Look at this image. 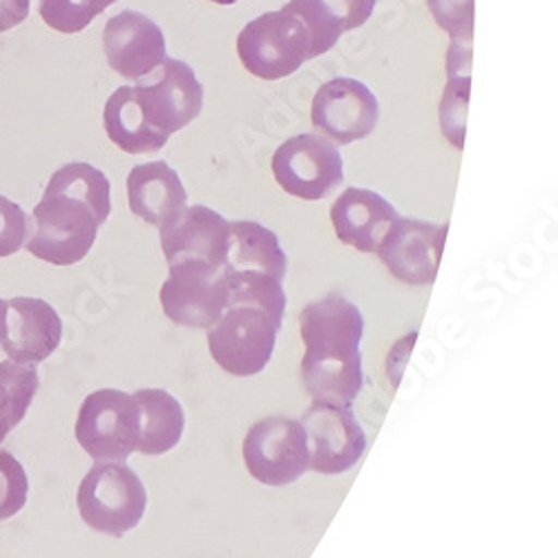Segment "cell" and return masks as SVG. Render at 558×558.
Here are the masks:
<instances>
[{"mask_svg":"<svg viewBox=\"0 0 558 558\" xmlns=\"http://www.w3.org/2000/svg\"><path fill=\"white\" fill-rule=\"evenodd\" d=\"M29 232L27 213L12 199L0 195V257H10L25 246Z\"/></svg>","mask_w":558,"mask_h":558,"instance_id":"27","label":"cell"},{"mask_svg":"<svg viewBox=\"0 0 558 558\" xmlns=\"http://www.w3.org/2000/svg\"><path fill=\"white\" fill-rule=\"evenodd\" d=\"M289 268L287 253L279 238L259 221H230L228 251H226V275H270L284 282Z\"/></svg>","mask_w":558,"mask_h":558,"instance_id":"19","label":"cell"},{"mask_svg":"<svg viewBox=\"0 0 558 558\" xmlns=\"http://www.w3.org/2000/svg\"><path fill=\"white\" fill-rule=\"evenodd\" d=\"M134 83V101L148 128L163 142L202 114L204 85L189 63L166 59L157 70Z\"/></svg>","mask_w":558,"mask_h":558,"instance_id":"6","label":"cell"},{"mask_svg":"<svg viewBox=\"0 0 558 558\" xmlns=\"http://www.w3.org/2000/svg\"><path fill=\"white\" fill-rule=\"evenodd\" d=\"M161 308L179 327L208 329L228 304V282L223 268L202 259L170 264L159 293Z\"/></svg>","mask_w":558,"mask_h":558,"instance_id":"10","label":"cell"},{"mask_svg":"<svg viewBox=\"0 0 558 558\" xmlns=\"http://www.w3.org/2000/svg\"><path fill=\"white\" fill-rule=\"evenodd\" d=\"M248 474L266 487H287L308 472V440L295 417L270 415L244 438Z\"/></svg>","mask_w":558,"mask_h":558,"instance_id":"9","label":"cell"},{"mask_svg":"<svg viewBox=\"0 0 558 558\" xmlns=\"http://www.w3.org/2000/svg\"><path fill=\"white\" fill-rule=\"evenodd\" d=\"M302 383L313 402L351 407L364 387L360 342L364 315L342 293L311 302L300 313Z\"/></svg>","mask_w":558,"mask_h":558,"instance_id":"2","label":"cell"},{"mask_svg":"<svg viewBox=\"0 0 558 558\" xmlns=\"http://www.w3.org/2000/svg\"><path fill=\"white\" fill-rule=\"evenodd\" d=\"M311 121L336 146H351L374 134L380 121V104L362 81L340 76L315 92Z\"/></svg>","mask_w":558,"mask_h":558,"instance_id":"12","label":"cell"},{"mask_svg":"<svg viewBox=\"0 0 558 558\" xmlns=\"http://www.w3.org/2000/svg\"><path fill=\"white\" fill-rule=\"evenodd\" d=\"M472 68V45L449 43L447 72L449 81L440 101V130L447 142L456 148H464V125H468V104H470V76Z\"/></svg>","mask_w":558,"mask_h":558,"instance_id":"22","label":"cell"},{"mask_svg":"<svg viewBox=\"0 0 558 558\" xmlns=\"http://www.w3.org/2000/svg\"><path fill=\"white\" fill-rule=\"evenodd\" d=\"M110 179L85 161L59 168L36 204L25 248L48 264L72 266L87 257L112 213Z\"/></svg>","mask_w":558,"mask_h":558,"instance_id":"1","label":"cell"},{"mask_svg":"<svg viewBox=\"0 0 558 558\" xmlns=\"http://www.w3.org/2000/svg\"><path fill=\"white\" fill-rule=\"evenodd\" d=\"M114 3L117 0H40L38 14L48 27L61 34H76Z\"/></svg>","mask_w":558,"mask_h":558,"instance_id":"24","label":"cell"},{"mask_svg":"<svg viewBox=\"0 0 558 558\" xmlns=\"http://www.w3.org/2000/svg\"><path fill=\"white\" fill-rule=\"evenodd\" d=\"M270 168L279 189L304 202L329 197L344 181L340 148L317 132L291 136L275 150Z\"/></svg>","mask_w":558,"mask_h":558,"instance_id":"7","label":"cell"},{"mask_svg":"<svg viewBox=\"0 0 558 558\" xmlns=\"http://www.w3.org/2000/svg\"><path fill=\"white\" fill-rule=\"evenodd\" d=\"M208 3H215V5H235V3H240V0H208Z\"/></svg>","mask_w":558,"mask_h":558,"instance_id":"31","label":"cell"},{"mask_svg":"<svg viewBox=\"0 0 558 558\" xmlns=\"http://www.w3.org/2000/svg\"><path fill=\"white\" fill-rule=\"evenodd\" d=\"M342 34L362 27L376 10L378 0H313Z\"/></svg>","mask_w":558,"mask_h":558,"instance_id":"28","label":"cell"},{"mask_svg":"<svg viewBox=\"0 0 558 558\" xmlns=\"http://www.w3.org/2000/svg\"><path fill=\"white\" fill-rule=\"evenodd\" d=\"M74 436L97 462H125L138 445V407L132 393L99 389L89 393L74 425Z\"/></svg>","mask_w":558,"mask_h":558,"instance_id":"8","label":"cell"},{"mask_svg":"<svg viewBox=\"0 0 558 558\" xmlns=\"http://www.w3.org/2000/svg\"><path fill=\"white\" fill-rule=\"evenodd\" d=\"M128 204L138 219L161 230L189 208V193L177 170L166 161H150L130 170Z\"/></svg>","mask_w":558,"mask_h":558,"instance_id":"18","label":"cell"},{"mask_svg":"<svg viewBox=\"0 0 558 558\" xmlns=\"http://www.w3.org/2000/svg\"><path fill=\"white\" fill-rule=\"evenodd\" d=\"M104 52L110 68L130 81L148 76L168 59L161 27L134 10H123L106 23Z\"/></svg>","mask_w":558,"mask_h":558,"instance_id":"14","label":"cell"},{"mask_svg":"<svg viewBox=\"0 0 558 558\" xmlns=\"http://www.w3.org/2000/svg\"><path fill=\"white\" fill-rule=\"evenodd\" d=\"M104 125L110 142L128 155H153L168 144L148 128L134 101L132 85H123L112 92L104 108Z\"/></svg>","mask_w":558,"mask_h":558,"instance_id":"21","label":"cell"},{"mask_svg":"<svg viewBox=\"0 0 558 558\" xmlns=\"http://www.w3.org/2000/svg\"><path fill=\"white\" fill-rule=\"evenodd\" d=\"M327 52L293 0L282 10L257 16L238 36L242 65L262 81L287 78Z\"/></svg>","mask_w":558,"mask_h":558,"instance_id":"3","label":"cell"},{"mask_svg":"<svg viewBox=\"0 0 558 558\" xmlns=\"http://www.w3.org/2000/svg\"><path fill=\"white\" fill-rule=\"evenodd\" d=\"M429 12L440 29H445L451 43L472 45L474 36V0H427Z\"/></svg>","mask_w":558,"mask_h":558,"instance_id":"26","label":"cell"},{"mask_svg":"<svg viewBox=\"0 0 558 558\" xmlns=\"http://www.w3.org/2000/svg\"><path fill=\"white\" fill-rule=\"evenodd\" d=\"M159 232L168 266L183 259H202L223 268L230 221L217 210L208 206H189Z\"/></svg>","mask_w":558,"mask_h":558,"instance_id":"16","label":"cell"},{"mask_svg":"<svg viewBox=\"0 0 558 558\" xmlns=\"http://www.w3.org/2000/svg\"><path fill=\"white\" fill-rule=\"evenodd\" d=\"M8 333L0 342L8 357L23 366L48 360L61 344L63 322L52 304L40 298H14L8 302Z\"/></svg>","mask_w":558,"mask_h":558,"instance_id":"15","label":"cell"},{"mask_svg":"<svg viewBox=\"0 0 558 558\" xmlns=\"http://www.w3.org/2000/svg\"><path fill=\"white\" fill-rule=\"evenodd\" d=\"M38 385L36 366H23L12 360L0 362V445L23 423Z\"/></svg>","mask_w":558,"mask_h":558,"instance_id":"23","label":"cell"},{"mask_svg":"<svg viewBox=\"0 0 558 558\" xmlns=\"http://www.w3.org/2000/svg\"><path fill=\"white\" fill-rule=\"evenodd\" d=\"M279 329L282 322H277L266 308L228 302L221 317L206 329L208 351L230 376H259L272 357Z\"/></svg>","mask_w":558,"mask_h":558,"instance_id":"5","label":"cell"},{"mask_svg":"<svg viewBox=\"0 0 558 558\" xmlns=\"http://www.w3.org/2000/svg\"><path fill=\"white\" fill-rule=\"evenodd\" d=\"M29 496L25 468L8 449H0V521L16 517Z\"/></svg>","mask_w":558,"mask_h":558,"instance_id":"25","label":"cell"},{"mask_svg":"<svg viewBox=\"0 0 558 558\" xmlns=\"http://www.w3.org/2000/svg\"><path fill=\"white\" fill-rule=\"evenodd\" d=\"M29 16V0H0V34L14 29Z\"/></svg>","mask_w":558,"mask_h":558,"instance_id":"29","label":"cell"},{"mask_svg":"<svg viewBox=\"0 0 558 558\" xmlns=\"http://www.w3.org/2000/svg\"><path fill=\"white\" fill-rule=\"evenodd\" d=\"M76 505L87 527L121 538L144 521L148 492L125 462H97L78 485Z\"/></svg>","mask_w":558,"mask_h":558,"instance_id":"4","label":"cell"},{"mask_svg":"<svg viewBox=\"0 0 558 558\" xmlns=\"http://www.w3.org/2000/svg\"><path fill=\"white\" fill-rule=\"evenodd\" d=\"M138 407V445L146 456H163L172 451L185 429L181 402L163 389H138L132 393Z\"/></svg>","mask_w":558,"mask_h":558,"instance_id":"20","label":"cell"},{"mask_svg":"<svg viewBox=\"0 0 558 558\" xmlns=\"http://www.w3.org/2000/svg\"><path fill=\"white\" fill-rule=\"evenodd\" d=\"M447 230V223L398 217L376 253L400 282L409 287H429L438 277Z\"/></svg>","mask_w":558,"mask_h":558,"instance_id":"13","label":"cell"},{"mask_svg":"<svg viewBox=\"0 0 558 558\" xmlns=\"http://www.w3.org/2000/svg\"><path fill=\"white\" fill-rule=\"evenodd\" d=\"M308 440V470L338 476L351 472L366 451V434L351 407L313 402L302 415Z\"/></svg>","mask_w":558,"mask_h":558,"instance_id":"11","label":"cell"},{"mask_svg":"<svg viewBox=\"0 0 558 558\" xmlns=\"http://www.w3.org/2000/svg\"><path fill=\"white\" fill-rule=\"evenodd\" d=\"M398 217L380 193L366 189H347L331 206L338 240L360 253H376Z\"/></svg>","mask_w":558,"mask_h":558,"instance_id":"17","label":"cell"},{"mask_svg":"<svg viewBox=\"0 0 558 558\" xmlns=\"http://www.w3.org/2000/svg\"><path fill=\"white\" fill-rule=\"evenodd\" d=\"M8 302L0 300V342L5 340V333H8Z\"/></svg>","mask_w":558,"mask_h":558,"instance_id":"30","label":"cell"}]
</instances>
